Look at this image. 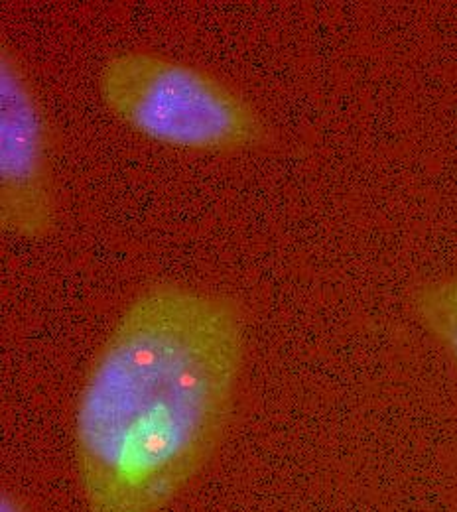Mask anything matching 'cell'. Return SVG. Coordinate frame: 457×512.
<instances>
[{"label":"cell","mask_w":457,"mask_h":512,"mask_svg":"<svg viewBox=\"0 0 457 512\" xmlns=\"http://www.w3.org/2000/svg\"><path fill=\"white\" fill-rule=\"evenodd\" d=\"M48 123L34 85L10 48L0 54V221L20 239L56 225Z\"/></svg>","instance_id":"obj_3"},{"label":"cell","mask_w":457,"mask_h":512,"mask_svg":"<svg viewBox=\"0 0 457 512\" xmlns=\"http://www.w3.org/2000/svg\"><path fill=\"white\" fill-rule=\"evenodd\" d=\"M0 512H30L26 503L12 491H4L0 499Z\"/></svg>","instance_id":"obj_5"},{"label":"cell","mask_w":457,"mask_h":512,"mask_svg":"<svg viewBox=\"0 0 457 512\" xmlns=\"http://www.w3.org/2000/svg\"><path fill=\"white\" fill-rule=\"evenodd\" d=\"M107 109L125 125L166 146L237 154L268 144L259 111L215 75L166 56L125 52L99 75Z\"/></svg>","instance_id":"obj_2"},{"label":"cell","mask_w":457,"mask_h":512,"mask_svg":"<svg viewBox=\"0 0 457 512\" xmlns=\"http://www.w3.org/2000/svg\"><path fill=\"white\" fill-rule=\"evenodd\" d=\"M412 312L457 361V276L420 284L412 292Z\"/></svg>","instance_id":"obj_4"},{"label":"cell","mask_w":457,"mask_h":512,"mask_svg":"<svg viewBox=\"0 0 457 512\" xmlns=\"http://www.w3.org/2000/svg\"><path fill=\"white\" fill-rule=\"evenodd\" d=\"M245 353L239 308L180 284L138 294L89 367L75 465L89 512H160L219 446Z\"/></svg>","instance_id":"obj_1"}]
</instances>
